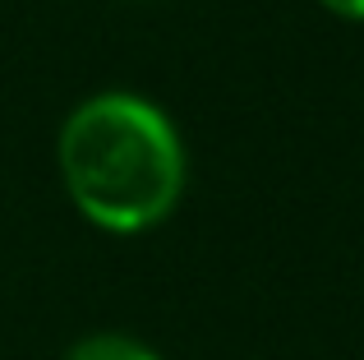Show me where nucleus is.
<instances>
[{
  "mask_svg": "<svg viewBox=\"0 0 364 360\" xmlns=\"http://www.w3.org/2000/svg\"><path fill=\"white\" fill-rule=\"evenodd\" d=\"M60 171L88 222L107 231H143L176 208L185 153L152 102L102 92L65 120Z\"/></svg>",
  "mask_w": 364,
  "mask_h": 360,
  "instance_id": "f257e3e1",
  "label": "nucleus"
},
{
  "mask_svg": "<svg viewBox=\"0 0 364 360\" xmlns=\"http://www.w3.org/2000/svg\"><path fill=\"white\" fill-rule=\"evenodd\" d=\"M65 360H161L157 351H148L143 342L134 337H120V333H97V337H83L74 342Z\"/></svg>",
  "mask_w": 364,
  "mask_h": 360,
  "instance_id": "f03ea898",
  "label": "nucleus"
},
{
  "mask_svg": "<svg viewBox=\"0 0 364 360\" xmlns=\"http://www.w3.org/2000/svg\"><path fill=\"white\" fill-rule=\"evenodd\" d=\"M328 9H337V14H346V18H364V0H323Z\"/></svg>",
  "mask_w": 364,
  "mask_h": 360,
  "instance_id": "7ed1b4c3",
  "label": "nucleus"
}]
</instances>
